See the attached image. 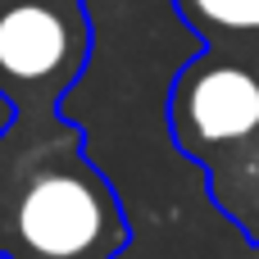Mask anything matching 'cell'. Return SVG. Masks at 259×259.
Returning <instances> with one entry per match:
<instances>
[{
	"instance_id": "obj_1",
	"label": "cell",
	"mask_w": 259,
	"mask_h": 259,
	"mask_svg": "<svg viewBox=\"0 0 259 259\" xmlns=\"http://www.w3.org/2000/svg\"><path fill=\"white\" fill-rule=\"evenodd\" d=\"M27 141L5 200V259H118L132 223L114 182L87 159V137L64 114L23 118Z\"/></svg>"
},
{
	"instance_id": "obj_2",
	"label": "cell",
	"mask_w": 259,
	"mask_h": 259,
	"mask_svg": "<svg viewBox=\"0 0 259 259\" xmlns=\"http://www.w3.org/2000/svg\"><path fill=\"white\" fill-rule=\"evenodd\" d=\"M168 132L205 173L214 209L259 246V68L191 55L168 87Z\"/></svg>"
},
{
	"instance_id": "obj_3",
	"label": "cell",
	"mask_w": 259,
	"mask_h": 259,
	"mask_svg": "<svg viewBox=\"0 0 259 259\" xmlns=\"http://www.w3.org/2000/svg\"><path fill=\"white\" fill-rule=\"evenodd\" d=\"M87 0H0V100L14 118H50L91 64Z\"/></svg>"
},
{
	"instance_id": "obj_4",
	"label": "cell",
	"mask_w": 259,
	"mask_h": 259,
	"mask_svg": "<svg viewBox=\"0 0 259 259\" xmlns=\"http://www.w3.org/2000/svg\"><path fill=\"white\" fill-rule=\"evenodd\" d=\"M209 55L259 68V0H173Z\"/></svg>"
},
{
	"instance_id": "obj_5",
	"label": "cell",
	"mask_w": 259,
	"mask_h": 259,
	"mask_svg": "<svg viewBox=\"0 0 259 259\" xmlns=\"http://www.w3.org/2000/svg\"><path fill=\"white\" fill-rule=\"evenodd\" d=\"M23 141H27V123L23 118H9V127L0 132V259H5V200H9V182H14Z\"/></svg>"
}]
</instances>
